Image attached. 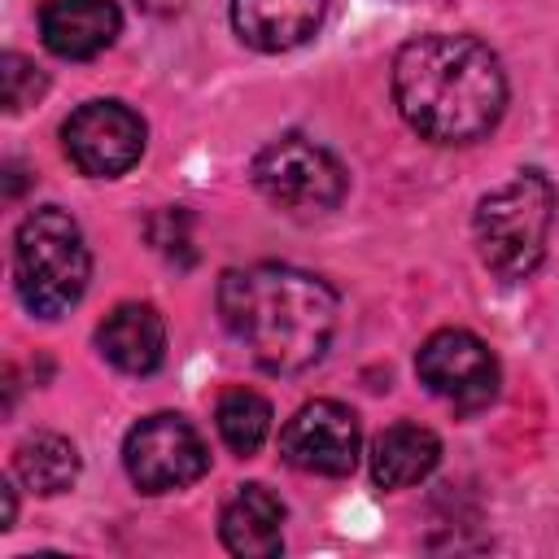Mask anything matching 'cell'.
Segmentation results:
<instances>
[{
  "instance_id": "obj_11",
  "label": "cell",
  "mask_w": 559,
  "mask_h": 559,
  "mask_svg": "<svg viewBox=\"0 0 559 559\" xmlns=\"http://www.w3.org/2000/svg\"><path fill=\"white\" fill-rule=\"evenodd\" d=\"M328 0H231L236 35L258 52H288L323 26Z\"/></svg>"
},
{
  "instance_id": "obj_3",
  "label": "cell",
  "mask_w": 559,
  "mask_h": 559,
  "mask_svg": "<svg viewBox=\"0 0 559 559\" xmlns=\"http://www.w3.org/2000/svg\"><path fill=\"white\" fill-rule=\"evenodd\" d=\"M87 275H92V258H87L79 223L66 210L44 205L17 223L13 280H17V297L26 301L31 314L57 319L70 306H79Z\"/></svg>"
},
{
  "instance_id": "obj_13",
  "label": "cell",
  "mask_w": 559,
  "mask_h": 559,
  "mask_svg": "<svg viewBox=\"0 0 559 559\" xmlns=\"http://www.w3.org/2000/svg\"><path fill=\"white\" fill-rule=\"evenodd\" d=\"M218 537L231 555H245V559L280 555L284 550V502L266 485H240L218 515Z\"/></svg>"
},
{
  "instance_id": "obj_4",
  "label": "cell",
  "mask_w": 559,
  "mask_h": 559,
  "mask_svg": "<svg viewBox=\"0 0 559 559\" xmlns=\"http://www.w3.org/2000/svg\"><path fill=\"white\" fill-rule=\"evenodd\" d=\"M555 223V188L542 170H520L476 201V253L502 280H524L542 253Z\"/></svg>"
},
{
  "instance_id": "obj_16",
  "label": "cell",
  "mask_w": 559,
  "mask_h": 559,
  "mask_svg": "<svg viewBox=\"0 0 559 559\" xmlns=\"http://www.w3.org/2000/svg\"><path fill=\"white\" fill-rule=\"evenodd\" d=\"M214 424H218V437L227 441V450L249 459L271 432V402L253 389H227L214 406Z\"/></svg>"
},
{
  "instance_id": "obj_15",
  "label": "cell",
  "mask_w": 559,
  "mask_h": 559,
  "mask_svg": "<svg viewBox=\"0 0 559 559\" xmlns=\"http://www.w3.org/2000/svg\"><path fill=\"white\" fill-rule=\"evenodd\" d=\"M13 472L35 493H66L79 480V450L61 432H35V437H26L17 445Z\"/></svg>"
},
{
  "instance_id": "obj_14",
  "label": "cell",
  "mask_w": 559,
  "mask_h": 559,
  "mask_svg": "<svg viewBox=\"0 0 559 559\" xmlns=\"http://www.w3.org/2000/svg\"><path fill=\"white\" fill-rule=\"evenodd\" d=\"M437 463H441V441L432 428L393 424L371 441V480L384 489L419 485Z\"/></svg>"
},
{
  "instance_id": "obj_7",
  "label": "cell",
  "mask_w": 559,
  "mask_h": 559,
  "mask_svg": "<svg viewBox=\"0 0 559 559\" xmlns=\"http://www.w3.org/2000/svg\"><path fill=\"white\" fill-rule=\"evenodd\" d=\"M415 371L454 411H480L498 393V358L467 328H441V332H432L419 345V354H415Z\"/></svg>"
},
{
  "instance_id": "obj_6",
  "label": "cell",
  "mask_w": 559,
  "mask_h": 559,
  "mask_svg": "<svg viewBox=\"0 0 559 559\" xmlns=\"http://www.w3.org/2000/svg\"><path fill=\"white\" fill-rule=\"evenodd\" d=\"M122 467H127L135 489L170 493V489H183V485L201 480L205 467H210V454H205V441L197 437V428L183 415L162 411V415L140 419L127 432Z\"/></svg>"
},
{
  "instance_id": "obj_12",
  "label": "cell",
  "mask_w": 559,
  "mask_h": 559,
  "mask_svg": "<svg viewBox=\"0 0 559 559\" xmlns=\"http://www.w3.org/2000/svg\"><path fill=\"white\" fill-rule=\"evenodd\" d=\"M96 345L118 371L148 376L166 358V323L148 301H122L96 328Z\"/></svg>"
},
{
  "instance_id": "obj_1",
  "label": "cell",
  "mask_w": 559,
  "mask_h": 559,
  "mask_svg": "<svg viewBox=\"0 0 559 559\" xmlns=\"http://www.w3.org/2000/svg\"><path fill=\"white\" fill-rule=\"evenodd\" d=\"M393 100L432 144H472L507 109L502 61L472 35H419L393 57Z\"/></svg>"
},
{
  "instance_id": "obj_19",
  "label": "cell",
  "mask_w": 559,
  "mask_h": 559,
  "mask_svg": "<svg viewBox=\"0 0 559 559\" xmlns=\"http://www.w3.org/2000/svg\"><path fill=\"white\" fill-rule=\"evenodd\" d=\"M140 4H144V9H153V13H175L183 0H140Z\"/></svg>"
},
{
  "instance_id": "obj_17",
  "label": "cell",
  "mask_w": 559,
  "mask_h": 559,
  "mask_svg": "<svg viewBox=\"0 0 559 559\" xmlns=\"http://www.w3.org/2000/svg\"><path fill=\"white\" fill-rule=\"evenodd\" d=\"M44 87H48V79L35 61H26L22 52H4V61H0V100H4L9 114H22L26 105H35L44 96Z\"/></svg>"
},
{
  "instance_id": "obj_2",
  "label": "cell",
  "mask_w": 559,
  "mask_h": 559,
  "mask_svg": "<svg viewBox=\"0 0 559 559\" xmlns=\"http://www.w3.org/2000/svg\"><path fill=\"white\" fill-rule=\"evenodd\" d=\"M218 314L262 371L293 376L323 358L336 332V293L310 271L258 262L223 271Z\"/></svg>"
},
{
  "instance_id": "obj_8",
  "label": "cell",
  "mask_w": 559,
  "mask_h": 559,
  "mask_svg": "<svg viewBox=\"0 0 559 559\" xmlns=\"http://www.w3.org/2000/svg\"><path fill=\"white\" fill-rule=\"evenodd\" d=\"M61 144H66L70 162L83 175L114 179V175H122V170H131L140 162V153H144V118L135 109H127L122 100H87L66 118Z\"/></svg>"
},
{
  "instance_id": "obj_9",
  "label": "cell",
  "mask_w": 559,
  "mask_h": 559,
  "mask_svg": "<svg viewBox=\"0 0 559 559\" xmlns=\"http://www.w3.org/2000/svg\"><path fill=\"white\" fill-rule=\"evenodd\" d=\"M358 415L332 397L306 402L280 432V454L288 467L310 476H349L358 463Z\"/></svg>"
},
{
  "instance_id": "obj_5",
  "label": "cell",
  "mask_w": 559,
  "mask_h": 559,
  "mask_svg": "<svg viewBox=\"0 0 559 559\" xmlns=\"http://www.w3.org/2000/svg\"><path fill=\"white\" fill-rule=\"evenodd\" d=\"M249 175L258 192L284 214H328L345 197L341 162L306 135H280L266 148H258Z\"/></svg>"
},
{
  "instance_id": "obj_10",
  "label": "cell",
  "mask_w": 559,
  "mask_h": 559,
  "mask_svg": "<svg viewBox=\"0 0 559 559\" xmlns=\"http://www.w3.org/2000/svg\"><path fill=\"white\" fill-rule=\"evenodd\" d=\"M122 13L114 0H48L39 9L44 48L66 61H87L118 39Z\"/></svg>"
},
{
  "instance_id": "obj_18",
  "label": "cell",
  "mask_w": 559,
  "mask_h": 559,
  "mask_svg": "<svg viewBox=\"0 0 559 559\" xmlns=\"http://www.w3.org/2000/svg\"><path fill=\"white\" fill-rule=\"evenodd\" d=\"M4 489V520H0V528H13V515H17V498H13V485H0Z\"/></svg>"
}]
</instances>
